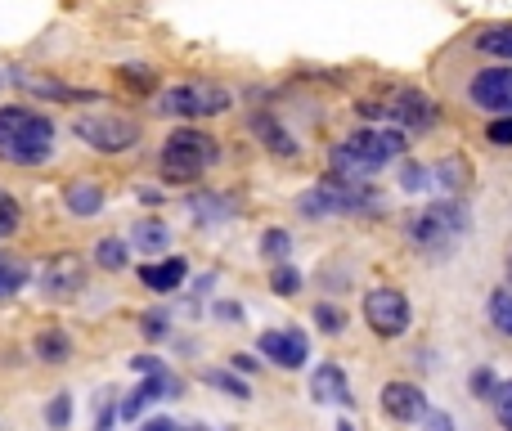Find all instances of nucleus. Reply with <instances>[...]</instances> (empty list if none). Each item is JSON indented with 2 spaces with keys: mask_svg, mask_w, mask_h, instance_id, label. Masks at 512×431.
<instances>
[{
  "mask_svg": "<svg viewBox=\"0 0 512 431\" xmlns=\"http://www.w3.org/2000/svg\"><path fill=\"white\" fill-rule=\"evenodd\" d=\"M409 158V135L396 126H355L342 144H333L328 153V171L351 185H369V176H378L382 167Z\"/></svg>",
  "mask_w": 512,
  "mask_h": 431,
  "instance_id": "obj_1",
  "label": "nucleus"
},
{
  "mask_svg": "<svg viewBox=\"0 0 512 431\" xmlns=\"http://www.w3.org/2000/svg\"><path fill=\"white\" fill-rule=\"evenodd\" d=\"M472 234V207L468 198H436L405 216V243L423 261H450L454 247Z\"/></svg>",
  "mask_w": 512,
  "mask_h": 431,
  "instance_id": "obj_2",
  "label": "nucleus"
},
{
  "mask_svg": "<svg viewBox=\"0 0 512 431\" xmlns=\"http://www.w3.org/2000/svg\"><path fill=\"white\" fill-rule=\"evenodd\" d=\"M54 158V122L41 108L5 104L0 108V162L9 167H41Z\"/></svg>",
  "mask_w": 512,
  "mask_h": 431,
  "instance_id": "obj_3",
  "label": "nucleus"
},
{
  "mask_svg": "<svg viewBox=\"0 0 512 431\" xmlns=\"http://www.w3.org/2000/svg\"><path fill=\"white\" fill-rule=\"evenodd\" d=\"M212 162H221V140L198 131V126H180V131H171L167 140H162L158 176L167 180V185L189 189L203 180V171L212 167Z\"/></svg>",
  "mask_w": 512,
  "mask_h": 431,
  "instance_id": "obj_4",
  "label": "nucleus"
},
{
  "mask_svg": "<svg viewBox=\"0 0 512 431\" xmlns=\"http://www.w3.org/2000/svg\"><path fill=\"white\" fill-rule=\"evenodd\" d=\"M382 212V198L373 185H351V180L328 171L319 185L297 194V216L306 220H337V216H373Z\"/></svg>",
  "mask_w": 512,
  "mask_h": 431,
  "instance_id": "obj_5",
  "label": "nucleus"
},
{
  "mask_svg": "<svg viewBox=\"0 0 512 431\" xmlns=\"http://www.w3.org/2000/svg\"><path fill=\"white\" fill-rule=\"evenodd\" d=\"M360 315L378 342H400V337L414 328V301H409L405 288H396V283H373L360 301Z\"/></svg>",
  "mask_w": 512,
  "mask_h": 431,
  "instance_id": "obj_6",
  "label": "nucleus"
},
{
  "mask_svg": "<svg viewBox=\"0 0 512 431\" xmlns=\"http://www.w3.org/2000/svg\"><path fill=\"white\" fill-rule=\"evenodd\" d=\"M234 108L230 86L221 81H180V86L162 90L158 95V113L180 117V122H198V117H221Z\"/></svg>",
  "mask_w": 512,
  "mask_h": 431,
  "instance_id": "obj_7",
  "label": "nucleus"
},
{
  "mask_svg": "<svg viewBox=\"0 0 512 431\" xmlns=\"http://www.w3.org/2000/svg\"><path fill=\"white\" fill-rule=\"evenodd\" d=\"M72 135L86 144L90 153H104V158H122L140 144V122L122 113H81L72 117Z\"/></svg>",
  "mask_w": 512,
  "mask_h": 431,
  "instance_id": "obj_8",
  "label": "nucleus"
},
{
  "mask_svg": "<svg viewBox=\"0 0 512 431\" xmlns=\"http://www.w3.org/2000/svg\"><path fill=\"white\" fill-rule=\"evenodd\" d=\"M463 104L486 122L512 117V63H477L463 77Z\"/></svg>",
  "mask_w": 512,
  "mask_h": 431,
  "instance_id": "obj_9",
  "label": "nucleus"
},
{
  "mask_svg": "<svg viewBox=\"0 0 512 431\" xmlns=\"http://www.w3.org/2000/svg\"><path fill=\"white\" fill-rule=\"evenodd\" d=\"M387 126L405 135H432L441 126V104L418 86H396L387 95Z\"/></svg>",
  "mask_w": 512,
  "mask_h": 431,
  "instance_id": "obj_10",
  "label": "nucleus"
},
{
  "mask_svg": "<svg viewBox=\"0 0 512 431\" xmlns=\"http://www.w3.org/2000/svg\"><path fill=\"white\" fill-rule=\"evenodd\" d=\"M378 405H382V414H387L391 423H423V418L432 414L427 391L418 387V382H405V378H391L387 387H382Z\"/></svg>",
  "mask_w": 512,
  "mask_h": 431,
  "instance_id": "obj_11",
  "label": "nucleus"
},
{
  "mask_svg": "<svg viewBox=\"0 0 512 431\" xmlns=\"http://www.w3.org/2000/svg\"><path fill=\"white\" fill-rule=\"evenodd\" d=\"M256 346H261L265 360H274L288 373L306 369V360H310V337L301 333V328H270V333L256 337Z\"/></svg>",
  "mask_w": 512,
  "mask_h": 431,
  "instance_id": "obj_12",
  "label": "nucleus"
},
{
  "mask_svg": "<svg viewBox=\"0 0 512 431\" xmlns=\"http://www.w3.org/2000/svg\"><path fill=\"white\" fill-rule=\"evenodd\" d=\"M41 288H45V297L50 301L81 297V288H86V265H81V256H72V252L54 256V261L45 265V274H41Z\"/></svg>",
  "mask_w": 512,
  "mask_h": 431,
  "instance_id": "obj_13",
  "label": "nucleus"
},
{
  "mask_svg": "<svg viewBox=\"0 0 512 431\" xmlns=\"http://www.w3.org/2000/svg\"><path fill=\"white\" fill-rule=\"evenodd\" d=\"M135 279H140L149 292H158V297H171V292L185 288L189 261H185V256H162V261H144V265H135Z\"/></svg>",
  "mask_w": 512,
  "mask_h": 431,
  "instance_id": "obj_14",
  "label": "nucleus"
},
{
  "mask_svg": "<svg viewBox=\"0 0 512 431\" xmlns=\"http://www.w3.org/2000/svg\"><path fill=\"white\" fill-rule=\"evenodd\" d=\"M468 50L481 54L486 63H512V18L472 27V32H468Z\"/></svg>",
  "mask_w": 512,
  "mask_h": 431,
  "instance_id": "obj_15",
  "label": "nucleus"
},
{
  "mask_svg": "<svg viewBox=\"0 0 512 431\" xmlns=\"http://www.w3.org/2000/svg\"><path fill=\"white\" fill-rule=\"evenodd\" d=\"M310 400H315V405H355L351 378H346V369L337 360H324L310 373Z\"/></svg>",
  "mask_w": 512,
  "mask_h": 431,
  "instance_id": "obj_16",
  "label": "nucleus"
},
{
  "mask_svg": "<svg viewBox=\"0 0 512 431\" xmlns=\"http://www.w3.org/2000/svg\"><path fill=\"white\" fill-rule=\"evenodd\" d=\"M248 131L265 144V153H274V158H283V162H292V158L301 153V144L292 140V131H288V126H283L274 113H252V117H248Z\"/></svg>",
  "mask_w": 512,
  "mask_h": 431,
  "instance_id": "obj_17",
  "label": "nucleus"
},
{
  "mask_svg": "<svg viewBox=\"0 0 512 431\" xmlns=\"http://www.w3.org/2000/svg\"><path fill=\"white\" fill-rule=\"evenodd\" d=\"M131 252L153 256V261L171 256V225L162 216H140L131 225Z\"/></svg>",
  "mask_w": 512,
  "mask_h": 431,
  "instance_id": "obj_18",
  "label": "nucleus"
},
{
  "mask_svg": "<svg viewBox=\"0 0 512 431\" xmlns=\"http://www.w3.org/2000/svg\"><path fill=\"white\" fill-rule=\"evenodd\" d=\"M63 207H68V216H77V220L99 216L104 212V185L90 180V176L68 180V185H63Z\"/></svg>",
  "mask_w": 512,
  "mask_h": 431,
  "instance_id": "obj_19",
  "label": "nucleus"
},
{
  "mask_svg": "<svg viewBox=\"0 0 512 431\" xmlns=\"http://www.w3.org/2000/svg\"><path fill=\"white\" fill-rule=\"evenodd\" d=\"M432 171H436V189H441V198H463L472 189V162L463 158V153H445V158H436Z\"/></svg>",
  "mask_w": 512,
  "mask_h": 431,
  "instance_id": "obj_20",
  "label": "nucleus"
},
{
  "mask_svg": "<svg viewBox=\"0 0 512 431\" xmlns=\"http://www.w3.org/2000/svg\"><path fill=\"white\" fill-rule=\"evenodd\" d=\"M486 324L495 337L512 342V288L508 283H499V288L486 292Z\"/></svg>",
  "mask_w": 512,
  "mask_h": 431,
  "instance_id": "obj_21",
  "label": "nucleus"
},
{
  "mask_svg": "<svg viewBox=\"0 0 512 431\" xmlns=\"http://www.w3.org/2000/svg\"><path fill=\"white\" fill-rule=\"evenodd\" d=\"M189 212L198 216V225H221V220H234L239 216V207H234V198L225 194H189Z\"/></svg>",
  "mask_w": 512,
  "mask_h": 431,
  "instance_id": "obj_22",
  "label": "nucleus"
},
{
  "mask_svg": "<svg viewBox=\"0 0 512 431\" xmlns=\"http://www.w3.org/2000/svg\"><path fill=\"white\" fill-rule=\"evenodd\" d=\"M27 283H32V265H27L18 252H5V247H0V301L18 297Z\"/></svg>",
  "mask_w": 512,
  "mask_h": 431,
  "instance_id": "obj_23",
  "label": "nucleus"
},
{
  "mask_svg": "<svg viewBox=\"0 0 512 431\" xmlns=\"http://www.w3.org/2000/svg\"><path fill=\"white\" fill-rule=\"evenodd\" d=\"M32 351H36V360H41V364H68L72 360V337L63 333L59 324H50V328H41V333H36Z\"/></svg>",
  "mask_w": 512,
  "mask_h": 431,
  "instance_id": "obj_24",
  "label": "nucleus"
},
{
  "mask_svg": "<svg viewBox=\"0 0 512 431\" xmlns=\"http://www.w3.org/2000/svg\"><path fill=\"white\" fill-rule=\"evenodd\" d=\"M396 185H400V194H409V198L432 194V189H436V171H432V162L405 158V162H400V171H396Z\"/></svg>",
  "mask_w": 512,
  "mask_h": 431,
  "instance_id": "obj_25",
  "label": "nucleus"
},
{
  "mask_svg": "<svg viewBox=\"0 0 512 431\" xmlns=\"http://www.w3.org/2000/svg\"><path fill=\"white\" fill-rule=\"evenodd\" d=\"M18 86H27V90H36L41 99H63V104H86V99H95L90 90H77V86H63V81H36L32 72H18Z\"/></svg>",
  "mask_w": 512,
  "mask_h": 431,
  "instance_id": "obj_26",
  "label": "nucleus"
},
{
  "mask_svg": "<svg viewBox=\"0 0 512 431\" xmlns=\"http://www.w3.org/2000/svg\"><path fill=\"white\" fill-rule=\"evenodd\" d=\"M256 252H261V261H270V270H274V265H288L292 234H288V229H279V225H270L261 234V243H256Z\"/></svg>",
  "mask_w": 512,
  "mask_h": 431,
  "instance_id": "obj_27",
  "label": "nucleus"
},
{
  "mask_svg": "<svg viewBox=\"0 0 512 431\" xmlns=\"http://www.w3.org/2000/svg\"><path fill=\"white\" fill-rule=\"evenodd\" d=\"M95 265L108 274H122L126 265H131V243H122V238H99L95 243Z\"/></svg>",
  "mask_w": 512,
  "mask_h": 431,
  "instance_id": "obj_28",
  "label": "nucleus"
},
{
  "mask_svg": "<svg viewBox=\"0 0 512 431\" xmlns=\"http://www.w3.org/2000/svg\"><path fill=\"white\" fill-rule=\"evenodd\" d=\"M499 387H504V378H499L490 364H477V369L468 373V391H472V400H481V405H495Z\"/></svg>",
  "mask_w": 512,
  "mask_h": 431,
  "instance_id": "obj_29",
  "label": "nucleus"
},
{
  "mask_svg": "<svg viewBox=\"0 0 512 431\" xmlns=\"http://www.w3.org/2000/svg\"><path fill=\"white\" fill-rule=\"evenodd\" d=\"M203 382H207V387H216V391H225V396H234V400H252V387H248V378H243V373L203 369Z\"/></svg>",
  "mask_w": 512,
  "mask_h": 431,
  "instance_id": "obj_30",
  "label": "nucleus"
},
{
  "mask_svg": "<svg viewBox=\"0 0 512 431\" xmlns=\"http://www.w3.org/2000/svg\"><path fill=\"white\" fill-rule=\"evenodd\" d=\"M301 288H306V274H301L292 261L288 265H274V270H270V292H274V297H297Z\"/></svg>",
  "mask_w": 512,
  "mask_h": 431,
  "instance_id": "obj_31",
  "label": "nucleus"
},
{
  "mask_svg": "<svg viewBox=\"0 0 512 431\" xmlns=\"http://www.w3.org/2000/svg\"><path fill=\"white\" fill-rule=\"evenodd\" d=\"M310 319H315V328H319L324 337H342V333H346V315L333 306V301H315Z\"/></svg>",
  "mask_w": 512,
  "mask_h": 431,
  "instance_id": "obj_32",
  "label": "nucleus"
},
{
  "mask_svg": "<svg viewBox=\"0 0 512 431\" xmlns=\"http://www.w3.org/2000/svg\"><path fill=\"white\" fill-rule=\"evenodd\" d=\"M117 77H122L126 90H135V95H149V90H158V72H153L149 63H126V68H117Z\"/></svg>",
  "mask_w": 512,
  "mask_h": 431,
  "instance_id": "obj_33",
  "label": "nucleus"
},
{
  "mask_svg": "<svg viewBox=\"0 0 512 431\" xmlns=\"http://www.w3.org/2000/svg\"><path fill=\"white\" fill-rule=\"evenodd\" d=\"M18 225H23V207H18L14 194L0 189V243H5L9 234H18Z\"/></svg>",
  "mask_w": 512,
  "mask_h": 431,
  "instance_id": "obj_34",
  "label": "nucleus"
},
{
  "mask_svg": "<svg viewBox=\"0 0 512 431\" xmlns=\"http://www.w3.org/2000/svg\"><path fill=\"white\" fill-rule=\"evenodd\" d=\"M45 423H50V431H68V423H72V396L68 391H59V396L45 405Z\"/></svg>",
  "mask_w": 512,
  "mask_h": 431,
  "instance_id": "obj_35",
  "label": "nucleus"
},
{
  "mask_svg": "<svg viewBox=\"0 0 512 431\" xmlns=\"http://www.w3.org/2000/svg\"><path fill=\"white\" fill-rule=\"evenodd\" d=\"M481 140H486L490 149L508 153V149H512V117H495V122H486V131H481Z\"/></svg>",
  "mask_w": 512,
  "mask_h": 431,
  "instance_id": "obj_36",
  "label": "nucleus"
},
{
  "mask_svg": "<svg viewBox=\"0 0 512 431\" xmlns=\"http://www.w3.org/2000/svg\"><path fill=\"white\" fill-rule=\"evenodd\" d=\"M490 414H495L499 431H512V378H504V387H499L495 405H490Z\"/></svg>",
  "mask_w": 512,
  "mask_h": 431,
  "instance_id": "obj_37",
  "label": "nucleus"
},
{
  "mask_svg": "<svg viewBox=\"0 0 512 431\" xmlns=\"http://www.w3.org/2000/svg\"><path fill=\"white\" fill-rule=\"evenodd\" d=\"M140 333L149 337V342H162V337L171 333V315H162V310H149V315H140Z\"/></svg>",
  "mask_w": 512,
  "mask_h": 431,
  "instance_id": "obj_38",
  "label": "nucleus"
},
{
  "mask_svg": "<svg viewBox=\"0 0 512 431\" xmlns=\"http://www.w3.org/2000/svg\"><path fill=\"white\" fill-rule=\"evenodd\" d=\"M243 315H248V310H243L239 301H216L212 306V319H221V324H243Z\"/></svg>",
  "mask_w": 512,
  "mask_h": 431,
  "instance_id": "obj_39",
  "label": "nucleus"
},
{
  "mask_svg": "<svg viewBox=\"0 0 512 431\" xmlns=\"http://www.w3.org/2000/svg\"><path fill=\"white\" fill-rule=\"evenodd\" d=\"M423 431H459V423H454L450 409H432V414L423 418Z\"/></svg>",
  "mask_w": 512,
  "mask_h": 431,
  "instance_id": "obj_40",
  "label": "nucleus"
},
{
  "mask_svg": "<svg viewBox=\"0 0 512 431\" xmlns=\"http://www.w3.org/2000/svg\"><path fill=\"white\" fill-rule=\"evenodd\" d=\"M131 369H135V373H144V378H153V373H162V369H167V364H162L158 355H135V360H131Z\"/></svg>",
  "mask_w": 512,
  "mask_h": 431,
  "instance_id": "obj_41",
  "label": "nucleus"
},
{
  "mask_svg": "<svg viewBox=\"0 0 512 431\" xmlns=\"http://www.w3.org/2000/svg\"><path fill=\"white\" fill-rule=\"evenodd\" d=\"M230 369H234V373H256V369H261V364H256V360H252V355L234 351V355H230Z\"/></svg>",
  "mask_w": 512,
  "mask_h": 431,
  "instance_id": "obj_42",
  "label": "nucleus"
},
{
  "mask_svg": "<svg viewBox=\"0 0 512 431\" xmlns=\"http://www.w3.org/2000/svg\"><path fill=\"white\" fill-rule=\"evenodd\" d=\"M140 431H185V427H176L171 418H149V423H144Z\"/></svg>",
  "mask_w": 512,
  "mask_h": 431,
  "instance_id": "obj_43",
  "label": "nucleus"
},
{
  "mask_svg": "<svg viewBox=\"0 0 512 431\" xmlns=\"http://www.w3.org/2000/svg\"><path fill=\"white\" fill-rule=\"evenodd\" d=\"M135 198H140L144 207H158L162 203V189H135Z\"/></svg>",
  "mask_w": 512,
  "mask_h": 431,
  "instance_id": "obj_44",
  "label": "nucleus"
},
{
  "mask_svg": "<svg viewBox=\"0 0 512 431\" xmlns=\"http://www.w3.org/2000/svg\"><path fill=\"white\" fill-rule=\"evenodd\" d=\"M504 283L512 288V247H508V256H504Z\"/></svg>",
  "mask_w": 512,
  "mask_h": 431,
  "instance_id": "obj_45",
  "label": "nucleus"
},
{
  "mask_svg": "<svg viewBox=\"0 0 512 431\" xmlns=\"http://www.w3.org/2000/svg\"><path fill=\"white\" fill-rule=\"evenodd\" d=\"M333 431H355V427H351V423H346V418H342V423H337Z\"/></svg>",
  "mask_w": 512,
  "mask_h": 431,
  "instance_id": "obj_46",
  "label": "nucleus"
}]
</instances>
